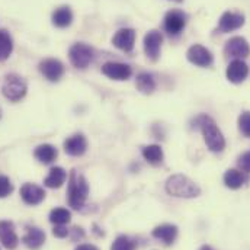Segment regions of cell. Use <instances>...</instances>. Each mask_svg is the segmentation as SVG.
I'll use <instances>...</instances> for the list:
<instances>
[{
    "mask_svg": "<svg viewBox=\"0 0 250 250\" xmlns=\"http://www.w3.org/2000/svg\"><path fill=\"white\" fill-rule=\"evenodd\" d=\"M196 126L202 131L204 140L207 147L212 151V153H221L226 148V140L223 132L220 131V128L217 126L215 121L208 117V115H199L195 120Z\"/></svg>",
    "mask_w": 250,
    "mask_h": 250,
    "instance_id": "6da1fadb",
    "label": "cell"
},
{
    "mask_svg": "<svg viewBox=\"0 0 250 250\" xmlns=\"http://www.w3.org/2000/svg\"><path fill=\"white\" fill-rule=\"evenodd\" d=\"M87 195H89V185L86 179L76 170H71L70 178H68V185H67L68 205L73 209H80L84 205Z\"/></svg>",
    "mask_w": 250,
    "mask_h": 250,
    "instance_id": "7a4b0ae2",
    "label": "cell"
},
{
    "mask_svg": "<svg viewBox=\"0 0 250 250\" xmlns=\"http://www.w3.org/2000/svg\"><path fill=\"white\" fill-rule=\"evenodd\" d=\"M166 192L176 198H196L201 195V188L185 175H173L166 182Z\"/></svg>",
    "mask_w": 250,
    "mask_h": 250,
    "instance_id": "3957f363",
    "label": "cell"
},
{
    "mask_svg": "<svg viewBox=\"0 0 250 250\" xmlns=\"http://www.w3.org/2000/svg\"><path fill=\"white\" fill-rule=\"evenodd\" d=\"M28 86L26 82L18 76V74H7L4 77L3 86H1V92L4 95L6 99L12 101V102H18L21 101L25 95H26Z\"/></svg>",
    "mask_w": 250,
    "mask_h": 250,
    "instance_id": "277c9868",
    "label": "cell"
},
{
    "mask_svg": "<svg viewBox=\"0 0 250 250\" xmlns=\"http://www.w3.org/2000/svg\"><path fill=\"white\" fill-rule=\"evenodd\" d=\"M95 51L90 45L84 44V42H76L74 45L70 47L68 50V59L70 62L80 70H84L89 67V64L93 60Z\"/></svg>",
    "mask_w": 250,
    "mask_h": 250,
    "instance_id": "5b68a950",
    "label": "cell"
},
{
    "mask_svg": "<svg viewBox=\"0 0 250 250\" xmlns=\"http://www.w3.org/2000/svg\"><path fill=\"white\" fill-rule=\"evenodd\" d=\"M188 15L184 10H179V9H172L166 13L165 16V31L172 35V37H176L179 35L185 26H187Z\"/></svg>",
    "mask_w": 250,
    "mask_h": 250,
    "instance_id": "8992f818",
    "label": "cell"
},
{
    "mask_svg": "<svg viewBox=\"0 0 250 250\" xmlns=\"http://www.w3.org/2000/svg\"><path fill=\"white\" fill-rule=\"evenodd\" d=\"M224 54L234 60H242L250 56V45L243 37H233L226 42Z\"/></svg>",
    "mask_w": 250,
    "mask_h": 250,
    "instance_id": "52a82bcc",
    "label": "cell"
},
{
    "mask_svg": "<svg viewBox=\"0 0 250 250\" xmlns=\"http://www.w3.org/2000/svg\"><path fill=\"white\" fill-rule=\"evenodd\" d=\"M245 15L243 13H239V12H224L218 21V26H217V31L221 32V34H227V32H233L239 28H242L245 25Z\"/></svg>",
    "mask_w": 250,
    "mask_h": 250,
    "instance_id": "ba28073f",
    "label": "cell"
},
{
    "mask_svg": "<svg viewBox=\"0 0 250 250\" xmlns=\"http://www.w3.org/2000/svg\"><path fill=\"white\" fill-rule=\"evenodd\" d=\"M188 62L198 65V67H211L214 62V56L212 53L205 48L204 45L195 44L192 47H189L187 53Z\"/></svg>",
    "mask_w": 250,
    "mask_h": 250,
    "instance_id": "9c48e42d",
    "label": "cell"
},
{
    "mask_svg": "<svg viewBox=\"0 0 250 250\" xmlns=\"http://www.w3.org/2000/svg\"><path fill=\"white\" fill-rule=\"evenodd\" d=\"M162 42H163V37L159 31L153 29V31L146 34V37H144V53L151 62H156L160 57Z\"/></svg>",
    "mask_w": 250,
    "mask_h": 250,
    "instance_id": "30bf717a",
    "label": "cell"
},
{
    "mask_svg": "<svg viewBox=\"0 0 250 250\" xmlns=\"http://www.w3.org/2000/svg\"><path fill=\"white\" fill-rule=\"evenodd\" d=\"M41 74L50 82H59L64 76V65L60 60L56 59H45L40 62Z\"/></svg>",
    "mask_w": 250,
    "mask_h": 250,
    "instance_id": "8fae6325",
    "label": "cell"
},
{
    "mask_svg": "<svg viewBox=\"0 0 250 250\" xmlns=\"http://www.w3.org/2000/svg\"><path fill=\"white\" fill-rule=\"evenodd\" d=\"M102 73L112 80H126L131 77L132 70L128 64L124 62H109L102 65Z\"/></svg>",
    "mask_w": 250,
    "mask_h": 250,
    "instance_id": "7c38bea8",
    "label": "cell"
},
{
    "mask_svg": "<svg viewBox=\"0 0 250 250\" xmlns=\"http://www.w3.org/2000/svg\"><path fill=\"white\" fill-rule=\"evenodd\" d=\"M0 242L7 250H13L19 245V237L15 231V224L12 221H0Z\"/></svg>",
    "mask_w": 250,
    "mask_h": 250,
    "instance_id": "4fadbf2b",
    "label": "cell"
},
{
    "mask_svg": "<svg viewBox=\"0 0 250 250\" xmlns=\"http://www.w3.org/2000/svg\"><path fill=\"white\" fill-rule=\"evenodd\" d=\"M134 42H135V31L131 28L120 29L112 38V44L124 53H131L134 50Z\"/></svg>",
    "mask_w": 250,
    "mask_h": 250,
    "instance_id": "5bb4252c",
    "label": "cell"
},
{
    "mask_svg": "<svg viewBox=\"0 0 250 250\" xmlns=\"http://www.w3.org/2000/svg\"><path fill=\"white\" fill-rule=\"evenodd\" d=\"M249 74V67L243 60H233L229 64L226 76L229 79V82L234 83V84H240L246 80Z\"/></svg>",
    "mask_w": 250,
    "mask_h": 250,
    "instance_id": "9a60e30c",
    "label": "cell"
},
{
    "mask_svg": "<svg viewBox=\"0 0 250 250\" xmlns=\"http://www.w3.org/2000/svg\"><path fill=\"white\" fill-rule=\"evenodd\" d=\"M87 150V141L83 134H74L64 141V151L68 156H83Z\"/></svg>",
    "mask_w": 250,
    "mask_h": 250,
    "instance_id": "2e32d148",
    "label": "cell"
},
{
    "mask_svg": "<svg viewBox=\"0 0 250 250\" xmlns=\"http://www.w3.org/2000/svg\"><path fill=\"white\" fill-rule=\"evenodd\" d=\"M21 198L23 199L25 204L28 205H38L44 201L45 198V190L35 184H25L21 188Z\"/></svg>",
    "mask_w": 250,
    "mask_h": 250,
    "instance_id": "e0dca14e",
    "label": "cell"
},
{
    "mask_svg": "<svg viewBox=\"0 0 250 250\" xmlns=\"http://www.w3.org/2000/svg\"><path fill=\"white\" fill-rule=\"evenodd\" d=\"M151 234L154 239L163 242L166 246H170L175 243L178 237V227L175 224H162V226H157Z\"/></svg>",
    "mask_w": 250,
    "mask_h": 250,
    "instance_id": "ac0fdd59",
    "label": "cell"
},
{
    "mask_svg": "<svg viewBox=\"0 0 250 250\" xmlns=\"http://www.w3.org/2000/svg\"><path fill=\"white\" fill-rule=\"evenodd\" d=\"M23 245L31 250H38L45 242V233L44 230L38 227H28L26 234L22 239Z\"/></svg>",
    "mask_w": 250,
    "mask_h": 250,
    "instance_id": "d6986e66",
    "label": "cell"
},
{
    "mask_svg": "<svg viewBox=\"0 0 250 250\" xmlns=\"http://www.w3.org/2000/svg\"><path fill=\"white\" fill-rule=\"evenodd\" d=\"M51 21H53V25L57 28H67L73 22V12L68 6H60L53 12Z\"/></svg>",
    "mask_w": 250,
    "mask_h": 250,
    "instance_id": "ffe728a7",
    "label": "cell"
},
{
    "mask_svg": "<svg viewBox=\"0 0 250 250\" xmlns=\"http://www.w3.org/2000/svg\"><path fill=\"white\" fill-rule=\"evenodd\" d=\"M57 154H59L57 148H56L54 146H51V144H41V146H38V147L35 148V151H34L35 159H37L40 163H44V165L53 163V162L57 159Z\"/></svg>",
    "mask_w": 250,
    "mask_h": 250,
    "instance_id": "44dd1931",
    "label": "cell"
},
{
    "mask_svg": "<svg viewBox=\"0 0 250 250\" xmlns=\"http://www.w3.org/2000/svg\"><path fill=\"white\" fill-rule=\"evenodd\" d=\"M143 157L144 160H147L150 165L153 166H159L163 163V159H165V154H163V150L160 146L157 144H150V146H146L143 148Z\"/></svg>",
    "mask_w": 250,
    "mask_h": 250,
    "instance_id": "7402d4cb",
    "label": "cell"
},
{
    "mask_svg": "<svg viewBox=\"0 0 250 250\" xmlns=\"http://www.w3.org/2000/svg\"><path fill=\"white\" fill-rule=\"evenodd\" d=\"M65 179H67V172L60 166H56V167H51L48 176L44 181V185L47 188H51V189L62 188Z\"/></svg>",
    "mask_w": 250,
    "mask_h": 250,
    "instance_id": "603a6c76",
    "label": "cell"
},
{
    "mask_svg": "<svg viewBox=\"0 0 250 250\" xmlns=\"http://www.w3.org/2000/svg\"><path fill=\"white\" fill-rule=\"evenodd\" d=\"M246 176L243 175L242 170H236V169H229L224 173V185L230 189H239L245 185L246 182Z\"/></svg>",
    "mask_w": 250,
    "mask_h": 250,
    "instance_id": "cb8c5ba5",
    "label": "cell"
},
{
    "mask_svg": "<svg viewBox=\"0 0 250 250\" xmlns=\"http://www.w3.org/2000/svg\"><path fill=\"white\" fill-rule=\"evenodd\" d=\"M135 86L141 93L150 95L156 89V80L150 73H140L135 80Z\"/></svg>",
    "mask_w": 250,
    "mask_h": 250,
    "instance_id": "d4e9b609",
    "label": "cell"
},
{
    "mask_svg": "<svg viewBox=\"0 0 250 250\" xmlns=\"http://www.w3.org/2000/svg\"><path fill=\"white\" fill-rule=\"evenodd\" d=\"M13 51V40L6 29H0V62H4L10 57Z\"/></svg>",
    "mask_w": 250,
    "mask_h": 250,
    "instance_id": "484cf974",
    "label": "cell"
},
{
    "mask_svg": "<svg viewBox=\"0 0 250 250\" xmlns=\"http://www.w3.org/2000/svg\"><path fill=\"white\" fill-rule=\"evenodd\" d=\"M71 220V214L68 209L65 208H54L51 212H50V221L56 226H60V224H68Z\"/></svg>",
    "mask_w": 250,
    "mask_h": 250,
    "instance_id": "4316f807",
    "label": "cell"
},
{
    "mask_svg": "<svg viewBox=\"0 0 250 250\" xmlns=\"http://www.w3.org/2000/svg\"><path fill=\"white\" fill-rule=\"evenodd\" d=\"M137 245L134 240H131L129 237L126 236H120L117 237V240L112 243L111 246V250H135Z\"/></svg>",
    "mask_w": 250,
    "mask_h": 250,
    "instance_id": "83f0119b",
    "label": "cell"
},
{
    "mask_svg": "<svg viewBox=\"0 0 250 250\" xmlns=\"http://www.w3.org/2000/svg\"><path fill=\"white\" fill-rule=\"evenodd\" d=\"M239 129L240 132L250 138V111H245L239 117Z\"/></svg>",
    "mask_w": 250,
    "mask_h": 250,
    "instance_id": "f1b7e54d",
    "label": "cell"
},
{
    "mask_svg": "<svg viewBox=\"0 0 250 250\" xmlns=\"http://www.w3.org/2000/svg\"><path fill=\"white\" fill-rule=\"evenodd\" d=\"M13 192V185L10 179L4 175H0V198H6Z\"/></svg>",
    "mask_w": 250,
    "mask_h": 250,
    "instance_id": "f546056e",
    "label": "cell"
},
{
    "mask_svg": "<svg viewBox=\"0 0 250 250\" xmlns=\"http://www.w3.org/2000/svg\"><path fill=\"white\" fill-rule=\"evenodd\" d=\"M237 166L243 173H250V150L239 156L237 159Z\"/></svg>",
    "mask_w": 250,
    "mask_h": 250,
    "instance_id": "4dcf8cb0",
    "label": "cell"
},
{
    "mask_svg": "<svg viewBox=\"0 0 250 250\" xmlns=\"http://www.w3.org/2000/svg\"><path fill=\"white\" fill-rule=\"evenodd\" d=\"M53 234L56 237H59V239H64V237H67L70 234V230L65 227V224H60V226H56L53 229Z\"/></svg>",
    "mask_w": 250,
    "mask_h": 250,
    "instance_id": "1f68e13d",
    "label": "cell"
},
{
    "mask_svg": "<svg viewBox=\"0 0 250 250\" xmlns=\"http://www.w3.org/2000/svg\"><path fill=\"white\" fill-rule=\"evenodd\" d=\"M74 250H99L96 246H93V245H80V246H77Z\"/></svg>",
    "mask_w": 250,
    "mask_h": 250,
    "instance_id": "d6a6232c",
    "label": "cell"
},
{
    "mask_svg": "<svg viewBox=\"0 0 250 250\" xmlns=\"http://www.w3.org/2000/svg\"><path fill=\"white\" fill-rule=\"evenodd\" d=\"M73 231H74V237H73V240H77V236H79V237H83V230H82L80 227H74V229H73Z\"/></svg>",
    "mask_w": 250,
    "mask_h": 250,
    "instance_id": "836d02e7",
    "label": "cell"
},
{
    "mask_svg": "<svg viewBox=\"0 0 250 250\" xmlns=\"http://www.w3.org/2000/svg\"><path fill=\"white\" fill-rule=\"evenodd\" d=\"M199 250H214V249H212L211 246H208V245H204V246H202Z\"/></svg>",
    "mask_w": 250,
    "mask_h": 250,
    "instance_id": "e575fe53",
    "label": "cell"
},
{
    "mask_svg": "<svg viewBox=\"0 0 250 250\" xmlns=\"http://www.w3.org/2000/svg\"><path fill=\"white\" fill-rule=\"evenodd\" d=\"M0 118H1V109H0Z\"/></svg>",
    "mask_w": 250,
    "mask_h": 250,
    "instance_id": "d590c367",
    "label": "cell"
},
{
    "mask_svg": "<svg viewBox=\"0 0 250 250\" xmlns=\"http://www.w3.org/2000/svg\"><path fill=\"white\" fill-rule=\"evenodd\" d=\"M176 1H182V0H176Z\"/></svg>",
    "mask_w": 250,
    "mask_h": 250,
    "instance_id": "8d00e7d4",
    "label": "cell"
}]
</instances>
